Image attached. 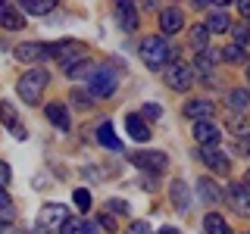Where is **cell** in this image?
<instances>
[{
	"mask_svg": "<svg viewBox=\"0 0 250 234\" xmlns=\"http://www.w3.org/2000/svg\"><path fill=\"white\" fill-rule=\"evenodd\" d=\"M138 57H141V62H144L147 69L163 72V69L169 66V59L175 57V50H172V44H169L163 35H153V38H144V41L138 44ZM175 59H178V57H175Z\"/></svg>",
	"mask_w": 250,
	"mask_h": 234,
	"instance_id": "cell-1",
	"label": "cell"
},
{
	"mask_svg": "<svg viewBox=\"0 0 250 234\" xmlns=\"http://www.w3.org/2000/svg\"><path fill=\"white\" fill-rule=\"evenodd\" d=\"M47 84H50V72H47V69H28V72L16 81V91H19V97L25 100L28 106H35L38 100H41Z\"/></svg>",
	"mask_w": 250,
	"mask_h": 234,
	"instance_id": "cell-2",
	"label": "cell"
},
{
	"mask_svg": "<svg viewBox=\"0 0 250 234\" xmlns=\"http://www.w3.org/2000/svg\"><path fill=\"white\" fill-rule=\"evenodd\" d=\"M116 88H119V78H116V72L109 66H97V69H94V75L88 78L91 100H109L116 94Z\"/></svg>",
	"mask_w": 250,
	"mask_h": 234,
	"instance_id": "cell-3",
	"label": "cell"
},
{
	"mask_svg": "<svg viewBox=\"0 0 250 234\" xmlns=\"http://www.w3.org/2000/svg\"><path fill=\"white\" fill-rule=\"evenodd\" d=\"M47 57H53L60 62L62 69H72V66H78V62L84 59V44L82 41H72V38H66V41H57V44H50L47 47Z\"/></svg>",
	"mask_w": 250,
	"mask_h": 234,
	"instance_id": "cell-4",
	"label": "cell"
},
{
	"mask_svg": "<svg viewBox=\"0 0 250 234\" xmlns=\"http://www.w3.org/2000/svg\"><path fill=\"white\" fill-rule=\"evenodd\" d=\"M128 162L141 172H147V175H163V172L169 169V156L160 153V150H138L128 156Z\"/></svg>",
	"mask_w": 250,
	"mask_h": 234,
	"instance_id": "cell-5",
	"label": "cell"
},
{
	"mask_svg": "<svg viewBox=\"0 0 250 234\" xmlns=\"http://www.w3.org/2000/svg\"><path fill=\"white\" fill-rule=\"evenodd\" d=\"M69 218V206L62 203H44L38 213V234H53L57 228H62V222Z\"/></svg>",
	"mask_w": 250,
	"mask_h": 234,
	"instance_id": "cell-6",
	"label": "cell"
},
{
	"mask_svg": "<svg viewBox=\"0 0 250 234\" xmlns=\"http://www.w3.org/2000/svg\"><path fill=\"white\" fill-rule=\"evenodd\" d=\"M163 81H166V88H172V91H191L194 69L175 59V62H169V66L163 69Z\"/></svg>",
	"mask_w": 250,
	"mask_h": 234,
	"instance_id": "cell-7",
	"label": "cell"
},
{
	"mask_svg": "<svg viewBox=\"0 0 250 234\" xmlns=\"http://www.w3.org/2000/svg\"><path fill=\"white\" fill-rule=\"evenodd\" d=\"M197 156L203 159V166L207 169H213L216 175H229L231 172V162H229V156H225L219 147H200L197 150Z\"/></svg>",
	"mask_w": 250,
	"mask_h": 234,
	"instance_id": "cell-8",
	"label": "cell"
},
{
	"mask_svg": "<svg viewBox=\"0 0 250 234\" xmlns=\"http://www.w3.org/2000/svg\"><path fill=\"white\" fill-rule=\"evenodd\" d=\"M182 28H185V13L178 10V6H163V10H160V31H163V38L178 35Z\"/></svg>",
	"mask_w": 250,
	"mask_h": 234,
	"instance_id": "cell-9",
	"label": "cell"
},
{
	"mask_svg": "<svg viewBox=\"0 0 250 234\" xmlns=\"http://www.w3.org/2000/svg\"><path fill=\"white\" fill-rule=\"evenodd\" d=\"M182 113H185V119H191V122H209L216 116V103L213 100H200L197 97V100H188Z\"/></svg>",
	"mask_w": 250,
	"mask_h": 234,
	"instance_id": "cell-10",
	"label": "cell"
},
{
	"mask_svg": "<svg viewBox=\"0 0 250 234\" xmlns=\"http://www.w3.org/2000/svg\"><path fill=\"white\" fill-rule=\"evenodd\" d=\"M225 197H229L231 209L238 215H250V187L247 184H231L229 191H225Z\"/></svg>",
	"mask_w": 250,
	"mask_h": 234,
	"instance_id": "cell-11",
	"label": "cell"
},
{
	"mask_svg": "<svg viewBox=\"0 0 250 234\" xmlns=\"http://www.w3.org/2000/svg\"><path fill=\"white\" fill-rule=\"evenodd\" d=\"M194 140H197L200 147H219V140H222V131L216 128L213 122H194Z\"/></svg>",
	"mask_w": 250,
	"mask_h": 234,
	"instance_id": "cell-12",
	"label": "cell"
},
{
	"mask_svg": "<svg viewBox=\"0 0 250 234\" xmlns=\"http://www.w3.org/2000/svg\"><path fill=\"white\" fill-rule=\"evenodd\" d=\"M0 25L10 28V31H19L22 25H25V13H22L16 3H6V0H0Z\"/></svg>",
	"mask_w": 250,
	"mask_h": 234,
	"instance_id": "cell-13",
	"label": "cell"
},
{
	"mask_svg": "<svg viewBox=\"0 0 250 234\" xmlns=\"http://www.w3.org/2000/svg\"><path fill=\"white\" fill-rule=\"evenodd\" d=\"M0 122L6 125V128L13 131V137H19V140H25L28 131L19 125V113H16V106L10 103V100H0Z\"/></svg>",
	"mask_w": 250,
	"mask_h": 234,
	"instance_id": "cell-14",
	"label": "cell"
},
{
	"mask_svg": "<svg viewBox=\"0 0 250 234\" xmlns=\"http://www.w3.org/2000/svg\"><path fill=\"white\" fill-rule=\"evenodd\" d=\"M47 57V44L41 41H25V44H16V59L19 62H38Z\"/></svg>",
	"mask_w": 250,
	"mask_h": 234,
	"instance_id": "cell-15",
	"label": "cell"
},
{
	"mask_svg": "<svg viewBox=\"0 0 250 234\" xmlns=\"http://www.w3.org/2000/svg\"><path fill=\"white\" fill-rule=\"evenodd\" d=\"M197 197H200V203H207V206H216V203L222 200V187H219L213 178H200L197 181Z\"/></svg>",
	"mask_w": 250,
	"mask_h": 234,
	"instance_id": "cell-16",
	"label": "cell"
},
{
	"mask_svg": "<svg viewBox=\"0 0 250 234\" xmlns=\"http://www.w3.org/2000/svg\"><path fill=\"white\" fill-rule=\"evenodd\" d=\"M125 131H128L135 140H141V144H144V140H150V125L141 119L138 113H128V116H125Z\"/></svg>",
	"mask_w": 250,
	"mask_h": 234,
	"instance_id": "cell-17",
	"label": "cell"
},
{
	"mask_svg": "<svg viewBox=\"0 0 250 234\" xmlns=\"http://www.w3.org/2000/svg\"><path fill=\"white\" fill-rule=\"evenodd\" d=\"M169 200H172V206H175L178 213H188V206H191V194H188V184L182 181V178H175V181H172Z\"/></svg>",
	"mask_w": 250,
	"mask_h": 234,
	"instance_id": "cell-18",
	"label": "cell"
},
{
	"mask_svg": "<svg viewBox=\"0 0 250 234\" xmlns=\"http://www.w3.org/2000/svg\"><path fill=\"white\" fill-rule=\"evenodd\" d=\"M203 28H207L209 35H225V31H231L229 10H213V13L207 16V22H203Z\"/></svg>",
	"mask_w": 250,
	"mask_h": 234,
	"instance_id": "cell-19",
	"label": "cell"
},
{
	"mask_svg": "<svg viewBox=\"0 0 250 234\" xmlns=\"http://www.w3.org/2000/svg\"><path fill=\"white\" fill-rule=\"evenodd\" d=\"M44 116L50 119L53 128H60V131H69V128H72V122H69V109L60 106V103H50V106L44 109Z\"/></svg>",
	"mask_w": 250,
	"mask_h": 234,
	"instance_id": "cell-20",
	"label": "cell"
},
{
	"mask_svg": "<svg viewBox=\"0 0 250 234\" xmlns=\"http://www.w3.org/2000/svg\"><path fill=\"white\" fill-rule=\"evenodd\" d=\"M116 16H119V25L125 31H135L138 28V6L135 3H116Z\"/></svg>",
	"mask_w": 250,
	"mask_h": 234,
	"instance_id": "cell-21",
	"label": "cell"
},
{
	"mask_svg": "<svg viewBox=\"0 0 250 234\" xmlns=\"http://www.w3.org/2000/svg\"><path fill=\"white\" fill-rule=\"evenodd\" d=\"M97 140H100V147H106V150H122V140L116 137V131H113V125H109V122H100L97 125Z\"/></svg>",
	"mask_w": 250,
	"mask_h": 234,
	"instance_id": "cell-22",
	"label": "cell"
},
{
	"mask_svg": "<svg viewBox=\"0 0 250 234\" xmlns=\"http://www.w3.org/2000/svg\"><path fill=\"white\" fill-rule=\"evenodd\" d=\"M216 62H219V53L207 47L203 53H197V59H194V66H191V69H194V72H200V75H209V72L216 69Z\"/></svg>",
	"mask_w": 250,
	"mask_h": 234,
	"instance_id": "cell-23",
	"label": "cell"
},
{
	"mask_svg": "<svg viewBox=\"0 0 250 234\" xmlns=\"http://www.w3.org/2000/svg\"><path fill=\"white\" fill-rule=\"evenodd\" d=\"M60 234H97V225H91L88 218H66Z\"/></svg>",
	"mask_w": 250,
	"mask_h": 234,
	"instance_id": "cell-24",
	"label": "cell"
},
{
	"mask_svg": "<svg viewBox=\"0 0 250 234\" xmlns=\"http://www.w3.org/2000/svg\"><path fill=\"white\" fill-rule=\"evenodd\" d=\"M203 231H207V234H231L229 222H225L219 213H209L207 218H203Z\"/></svg>",
	"mask_w": 250,
	"mask_h": 234,
	"instance_id": "cell-25",
	"label": "cell"
},
{
	"mask_svg": "<svg viewBox=\"0 0 250 234\" xmlns=\"http://www.w3.org/2000/svg\"><path fill=\"white\" fill-rule=\"evenodd\" d=\"M225 103H229L231 109H247V106H250V91H244V88H231L229 94H225Z\"/></svg>",
	"mask_w": 250,
	"mask_h": 234,
	"instance_id": "cell-26",
	"label": "cell"
},
{
	"mask_svg": "<svg viewBox=\"0 0 250 234\" xmlns=\"http://www.w3.org/2000/svg\"><path fill=\"white\" fill-rule=\"evenodd\" d=\"M219 59H225V62H247V50L238 47V44H225L222 50H219Z\"/></svg>",
	"mask_w": 250,
	"mask_h": 234,
	"instance_id": "cell-27",
	"label": "cell"
},
{
	"mask_svg": "<svg viewBox=\"0 0 250 234\" xmlns=\"http://www.w3.org/2000/svg\"><path fill=\"white\" fill-rule=\"evenodd\" d=\"M188 38H191V47H194L197 53H203V50L209 47V31L203 28V25H194V28H191V35H188Z\"/></svg>",
	"mask_w": 250,
	"mask_h": 234,
	"instance_id": "cell-28",
	"label": "cell"
},
{
	"mask_svg": "<svg viewBox=\"0 0 250 234\" xmlns=\"http://www.w3.org/2000/svg\"><path fill=\"white\" fill-rule=\"evenodd\" d=\"M53 0H25L22 3V10L25 13H31V16H47V13H53Z\"/></svg>",
	"mask_w": 250,
	"mask_h": 234,
	"instance_id": "cell-29",
	"label": "cell"
},
{
	"mask_svg": "<svg viewBox=\"0 0 250 234\" xmlns=\"http://www.w3.org/2000/svg\"><path fill=\"white\" fill-rule=\"evenodd\" d=\"M229 131H231V135L247 137L250 135V119H244V116H231V119H229Z\"/></svg>",
	"mask_w": 250,
	"mask_h": 234,
	"instance_id": "cell-30",
	"label": "cell"
},
{
	"mask_svg": "<svg viewBox=\"0 0 250 234\" xmlns=\"http://www.w3.org/2000/svg\"><path fill=\"white\" fill-rule=\"evenodd\" d=\"M0 215H3V222H13V215H16V206H13L10 194H6V187H0Z\"/></svg>",
	"mask_w": 250,
	"mask_h": 234,
	"instance_id": "cell-31",
	"label": "cell"
},
{
	"mask_svg": "<svg viewBox=\"0 0 250 234\" xmlns=\"http://www.w3.org/2000/svg\"><path fill=\"white\" fill-rule=\"evenodd\" d=\"M94 69H97V66H94V62L91 59H82V62H78V66H72V69H69V78H91L94 75Z\"/></svg>",
	"mask_w": 250,
	"mask_h": 234,
	"instance_id": "cell-32",
	"label": "cell"
},
{
	"mask_svg": "<svg viewBox=\"0 0 250 234\" xmlns=\"http://www.w3.org/2000/svg\"><path fill=\"white\" fill-rule=\"evenodd\" d=\"M75 206L82 209V213H88V209H91V194L84 191V187H78V191H75Z\"/></svg>",
	"mask_w": 250,
	"mask_h": 234,
	"instance_id": "cell-33",
	"label": "cell"
},
{
	"mask_svg": "<svg viewBox=\"0 0 250 234\" xmlns=\"http://www.w3.org/2000/svg\"><path fill=\"white\" fill-rule=\"evenodd\" d=\"M160 116H163V106L160 103H144V109H141V119H160Z\"/></svg>",
	"mask_w": 250,
	"mask_h": 234,
	"instance_id": "cell-34",
	"label": "cell"
},
{
	"mask_svg": "<svg viewBox=\"0 0 250 234\" xmlns=\"http://www.w3.org/2000/svg\"><path fill=\"white\" fill-rule=\"evenodd\" d=\"M125 234H153V231H150V225H147V222H141V218H138V222H131L128 228H125Z\"/></svg>",
	"mask_w": 250,
	"mask_h": 234,
	"instance_id": "cell-35",
	"label": "cell"
},
{
	"mask_svg": "<svg viewBox=\"0 0 250 234\" xmlns=\"http://www.w3.org/2000/svg\"><path fill=\"white\" fill-rule=\"evenodd\" d=\"M10 178H13V172H10V166H6V162L0 159V187H6V184H10Z\"/></svg>",
	"mask_w": 250,
	"mask_h": 234,
	"instance_id": "cell-36",
	"label": "cell"
},
{
	"mask_svg": "<svg viewBox=\"0 0 250 234\" xmlns=\"http://www.w3.org/2000/svg\"><path fill=\"white\" fill-rule=\"evenodd\" d=\"M109 209H113V213L128 215V203H125V200H109Z\"/></svg>",
	"mask_w": 250,
	"mask_h": 234,
	"instance_id": "cell-37",
	"label": "cell"
},
{
	"mask_svg": "<svg viewBox=\"0 0 250 234\" xmlns=\"http://www.w3.org/2000/svg\"><path fill=\"white\" fill-rule=\"evenodd\" d=\"M238 13H241V16H244V19L250 22V0H241V3H238Z\"/></svg>",
	"mask_w": 250,
	"mask_h": 234,
	"instance_id": "cell-38",
	"label": "cell"
},
{
	"mask_svg": "<svg viewBox=\"0 0 250 234\" xmlns=\"http://www.w3.org/2000/svg\"><path fill=\"white\" fill-rule=\"evenodd\" d=\"M100 225H104L106 231H116V222H113V215H100Z\"/></svg>",
	"mask_w": 250,
	"mask_h": 234,
	"instance_id": "cell-39",
	"label": "cell"
},
{
	"mask_svg": "<svg viewBox=\"0 0 250 234\" xmlns=\"http://www.w3.org/2000/svg\"><path fill=\"white\" fill-rule=\"evenodd\" d=\"M153 234H182V231L172 228V225H166V228H160V231H153Z\"/></svg>",
	"mask_w": 250,
	"mask_h": 234,
	"instance_id": "cell-40",
	"label": "cell"
},
{
	"mask_svg": "<svg viewBox=\"0 0 250 234\" xmlns=\"http://www.w3.org/2000/svg\"><path fill=\"white\" fill-rule=\"evenodd\" d=\"M241 144H244V153H247V156H250V135H247V137H244V140H241Z\"/></svg>",
	"mask_w": 250,
	"mask_h": 234,
	"instance_id": "cell-41",
	"label": "cell"
},
{
	"mask_svg": "<svg viewBox=\"0 0 250 234\" xmlns=\"http://www.w3.org/2000/svg\"><path fill=\"white\" fill-rule=\"evenodd\" d=\"M247 44H250V22H247Z\"/></svg>",
	"mask_w": 250,
	"mask_h": 234,
	"instance_id": "cell-42",
	"label": "cell"
},
{
	"mask_svg": "<svg viewBox=\"0 0 250 234\" xmlns=\"http://www.w3.org/2000/svg\"><path fill=\"white\" fill-rule=\"evenodd\" d=\"M247 81H250V62H247Z\"/></svg>",
	"mask_w": 250,
	"mask_h": 234,
	"instance_id": "cell-43",
	"label": "cell"
},
{
	"mask_svg": "<svg viewBox=\"0 0 250 234\" xmlns=\"http://www.w3.org/2000/svg\"><path fill=\"white\" fill-rule=\"evenodd\" d=\"M247 187H250V175H247Z\"/></svg>",
	"mask_w": 250,
	"mask_h": 234,
	"instance_id": "cell-44",
	"label": "cell"
},
{
	"mask_svg": "<svg viewBox=\"0 0 250 234\" xmlns=\"http://www.w3.org/2000/svg\"><path fill=\"white\" fill-rule=\"evenodd\" d=\"M247 234H250V231H247Z\"/></svg>",
	"mask_w": 250,
	"mask_h": 234,
	"instance_id": "cell-45",
	"label": "cell"
}]
</instances>
